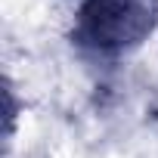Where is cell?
<instances>
[{"mask_svg":"<svg viewBox=\"0 0 158 158\" xmlns=\"http://www.w3.org/2000/svg\"><path fill=\"white\" fill-rule=\"evenodd\" d=\"M158 28V0H81L71 44L90 59L115 62L139 50Z\"/></svg>","mask_w":158,"mask_h":158,"instance_id":"cell-1","label":"cell"}]
</instances>
